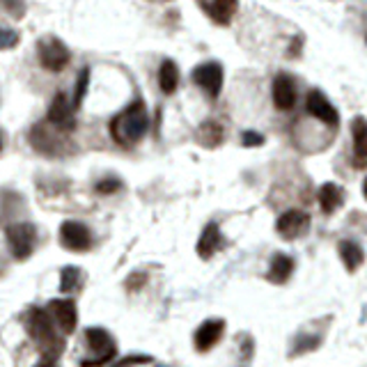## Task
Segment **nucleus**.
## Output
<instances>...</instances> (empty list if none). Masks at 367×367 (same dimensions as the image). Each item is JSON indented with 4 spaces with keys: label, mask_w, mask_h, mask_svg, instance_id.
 <instances>
[{
    "label": "nucleus",
    "mask_w": 367,
    "mask_h": 367,
    "mask_svg": "<svg viewBox=\"0 0 367 367\" xmlns=\"http://www.w3.org/2000/svg\"><path fill=\"white\" fill-rule=\"evenodd\" d=\"M225 331V322L223 320H209L202 324L198 331H196V349L198 351H209L214 346L220 335Z\"/></svg>",
    "instance_id": "4468645a"
},
{
    "label": "nucleus",
    "mask_w": 367,
    "mask_h": 367,
    "mask_svg": "<svg viewBox=\"0 0 367 367\" xmlns=\"http://www.w3.org/2000/svg\"><path fill=\"white\" fill-rule=\"evenodd\" d=\"M363 193H365V198H367V179H365V184H363Z\"/></svg>",
    "instance_id": "c756f323"
},
{
    "label": "nucleus",
    "mask_w": 367,
    "mask_h": 367,
    "mask_svg": "<svg viewBox=\"0 0 367 367\" xmlns=\"http://www.w3.org/2000/svg\"><path fill=\"white\" fill-rule=\"evenodd\" d=\"M7 244L16 259H28L37 244V227L33 223H12L7 230Z\"/></svg>",
    "instance_id": "7ed1b4c3"
},
{
    "label": "nucleus",
    "mask_w": 367,
    "mask_h": 367,
    "mask_svg": "<svg viewBox=\"0 0 367 367\" xmlns=\"http://www.w3.org/2000/svg\"><path fill=\"white\" fill-rule=\"evenodd\" d=\"M237 7H239V0H214L209 7V12L216 23L227 26L232 21V16L237 14Z\"/></svg>",
    "instance_id": "aec40b11"
},
{
    "label": "nucleus",
    "mask_w": 367,
    "mask_h": 367,
    "mask_svg": "<svg viewBox=\"0 0 367 367\" xmlns=\"http://www.w3.org/2000/svg\"><path fill=\"white\" fill-rule=\"evenodd\" d=\"M48 312L57 322V326L62 328L64 335L74 333L76 322H79V315H76V303L69 298H55V301L48 303Z\"/></svg>",
    "instance_id": "9d476101"
},
{
    "label": "nucleus",
    "mask_w": 367,
    "mask_h": 367,
    "mask_svg": "<svg viewBox=\"0 0 367 367\" xmlns=\"http://www.w3.org/2000/svg\"><path fill=\"white\" fill-rule=\"evenodd\" d=\"M26 326H28V333L33 335V340L37 344H42L44 356H53V358L60 356L64 344H62V340H57V337H55L53 324H51V315L40 310V307H33V310L28 312Z\"/></svg>",
    "instance_id": "f03ea898"
},
{
    "label": "nucleus",
    "mask_w": 367,
    "mask_h": 367,
    "mask_svg": "<svg viewBox=\"0 0 367 367\" xmlns=\"http://www.w3.org/2000/svg\"><path fill=\"white\" fill-rule=\"evenodd\" d=\"M0 152H3V136H0Z\"/></svg>",
    "instance_id": "7c9ffc66"
},
{
    "label": "nucleus",
    "mask_w": 367,
    "mask_h": 367,
    "mask_svg": "<svg viewBox=\"0 0 367 367\" xmlns=\"http://www.w3.org/2000/svg\"><path fill=\"white\" fill-rule=\"evenodd\" d=\"M351 136H354V152L358 159H367V120L356 118L351 124Z\"/></svg>",
    "instance_id": "4be33fe9"
},
{
    "label": "nucleus",
    "mask_w": 367,
    "mask_h": 367,
    "mask_svg": "<svg viewBox=\"0 0 367 367\" xmlns=\"http://www.w3.org/2000/svg\"><path fill=\"white\" fill-rule=\"evenodd\" d=\"M305 106H307V113H310L312 118L322 120L324 124H328V127H337V120H340V118H337L335 106H333L331 101H328L322 92L312 90L310 94H307Z\"/></svg>",
    "instance_id": "9b49d317"
},
{
    "label": "nucleus",
    "mask_w": 367,
    "mask_h": 367,
    "mask_svg": "<svg viewBox=\"0 0 367 367\" xmlns=\"http://www.w3.org/2000/svg\"><path fill=\"white\" fill-rule=\"evenodd\" d=\"M220 246H223V237H220V230H218L216 223H209L205 227V232H202L200 241H198V255L202 259H209Z\"/></svg>",
    "instance_id": "2eb2a0df"
},
{
    "label": "nucleus",
    "mask_w": 367,
    "mask_h": 367,
    "mask_svg": "<svg viewBox=\"0 0 367 367\" xmlns=\"http://www.w3.org/2000/svg\"><path fill=\"white\" fill-rule=\"evenodd\" d=\"M179 85V69L172 60H166L159 69V88L163 94H172Z\"/></svg>",
    "instance_id": "f3484780"
},
{
    "label": "nucleus",
    "mask_w": 367,
    "mask_h": 367,
    "mask_svg": "<svg viewBox=\"0 0 367 367\" xmlns=\"http://www.w3.org/2000/svg\"><path fill=\"white\" fill-rule=\"evenodd\" d=\"M76 106L69 101V96L64 92L55 94L51 106H48V113H46V120L48 124H53L57 131H74L76 129Z\"/></svg>",
    "instance_id": "20e7f679"
},
{
    "label": "nucleus",
    "mask_w": 367,
    "mask_h": 367,
    "mask_svg": "<svg viewBox=\"0 0 367 367\" xmlns=\"http://www.w3.org/2000/svg\"><path fill=\"white\" fill-rule=\"evenodd\" d=\"M3 3L7 5V9L14 16H23V3H21V0H3Z\"/></svg>",
    "instance_id": "cd10ccee"
},
{
    "label": "nucleus",
    "mask_w": 367,
    "mask_h": 367,
    "mask_svg": "<svg viewBox=\"0 0 367 367\" xmlns=\"http://www.w3.org/2000/svg\"><path fill=\"white\" fill-rule=\"evenodd\" d=\"M81 269L76 266H64L62 273H60V292L62 294H69L74 292V289L81 287Z\"/></svg>",
    "instance_id": "5701e85b"
},
{
    "label": "nucleus",
    "mask_w": 367,
    "mask_h": 367,
    "mask_svg": "<svg viewBox=\"0 0 367 367\" xmlns=\"http://www.w3.org/2000/svg\"><path fill=\"white\" fill-rule=\"evenodd\" d=\"M60 241L64 248L74 250V253H83L92 246V235L79 220H64L60 227Z\"/></svg>",
    "instance_id": "0eeeda50"
},
{
    "label": "nucleus",
    "mask_w": 367,
    "mask_h": 367,
    "mask_svg": "<svg viewBox=\"0 0 367 367\" xmlns=\"http://www.w3.org/2000/svg\"><path fill=\"white\" fill-rule=\"evenodd\" d=\"M198 140L202 147H216L223 142V127L218 122H202V127L198 129Z\"/></svg>",
    "instance_id": "412c9836"
},
{
    "label": "nucleus",
    "mask_w": 367,
    "mask_h": 367,
    "mask_svg": "<svg viewBox=\"0 0 367 367\" xmlns=\"http://www.w3.org/2000/svg\"><path fill=\"white\" fill-rule=\"evenodd\" d=\"M340 257H342V262L346 266V271H351V273L365 262L363 248L358 244H354V241H342L340 244Z\"/></svg>",
    "instance_id": "a211bd4d"
},
{
    "label": "nucleus",
    "mask_w": 367,
    "mask_h": 367,
    "mask_svg": "<svg viewBox=\"0 0 367 367\" xmlns=\"http://www.w3.org/2000/svg\"><path fill=\"white\" fill-rule=\"evenodd\" d=\"M292 271H294V259L287 255H276L271 269H269V280L271 283H287Z\"/></svg>",
    "instance_id": "6ab92c4d"
},
{
    "label": "nucleus",
    "mask_w": 367,
    "mask_h": 367,
    "mask_svg": "<svg viewBox=\"0 0 367 367\" xmlns=\"http://www.w3.org/2000/svg\"><path fill=\"white\" fill-rule=\"evenodd\" d=\"M118 188H120V181H115V179H106V181L96 184V191L99 193H115Z\"/></svg>",
    "instance_id": "a878e982"
},
{
    "label": "nucleus",
    "mask_w": 367,
    "mask_h": 367,
    "mask_svg": "<svg viewBox=\"0 0 367 367\" xmlns=\"http://www.w3.org/2000/svg\"><path fill=\"white\" fill-rule=\"evenodd\" d=\"M193 81H196L209 96H218L220 88H223V67L218 62L200 64V67H196V72H193Z\"/></svg>",
    "instance_id": "6e6552de"
},
{
    "label": "nucleus",
    "mask_w": 367,
    "mask_h": 367,
    "mask_svg": "<svg viewBox=\"0 0 367 367\" xmlns=\"http://www.w3.org/2000/svg\"><path fill=\"white\" fill-rule=\"evenodd\" d=\"M85 340H88L90 349L94 354H99V358L83 361L81 367H99V365H106L115 356V342L103 328H88V331H85Z\"/></svg>",
    "instance_id": "423d86ee"
},
{
    "label": "nucleus",
    "mask_w": 367,
    "mask_h": 367,
    "mask_svg": "<svg viewBox=\"0 0 367 367\" xmlns=\"http://www.w3.org/2000/svg\"><path fill=\"white\" fill-rule=\"evenodd\" d=\"M342 188L335 186V184H324L320 188V205L324 214H333L335 209L342 207Z\"/></svg>",
    "instance_id": "dca6fc26"
},
{
    "label": "nucleus",
    "mask_w": 367,
    "mask_h": 367,
    "mask_svg": "<svg viewBox=\"0 0 367 367\" xmlns=\"http://www.w3.org/2000/svg\"><path fill=\"white\" fill-rule=\"evenodd\" d=\"M111 136L115 142L120 145H133L138 142L145 133L149 129V118H147V111L140 101L131 103L129 108H124L120 115H115L111 120Z\"/></svg>",
    "instance_id": "f257e3e1"
},
{
    "label": "nucleus",
    "mask_w": 367,
    "mask_h": 367,
    "mask_svg": "<svg viewBox=\"0 0 367 367\" xmlns=\"http://www.w3.org/2000/svg\"><path fill=\"white\" fill-rule=\"evenodd\" d=\"M307 227H310V216L305 214V211H298V209H292V211H285L283 216L278 218L276 223V230L280 237L285 239H296V237H303Z\"/></svg>",
    "instance_id": "1a4fd4ad"
},
{
    "label": "nucleus",
    "mask_w": 367,
    "mask_h": 367,
    "mask_svg": "<svg viewBox=\"0 0 367 367\" xmlns=\"http://www.w3.org/2000/svg\"><path fill=\"white\" fill-rule=\"evenodd\" d=\"M21 42V35H18L14 28H5L0 26V51H7V48H14Z\"/></svg>",
    "instance_id": "b1692460"
},
{
    "label": "nucleus",
    "mask_w": 367,
    "mask_h": 367,
    "mask_svg": "<svg viewBox=\"0 0 367 367\" xmlns=\"http://www.w3.org/2000/svg\"><path fill=\"white\" fill-rule=\"evenodd\" d=\"M72 60V53L60 40L55 37H48L40 44V62L46 72H62Z\"/></svg>",
    "instance_id": "39448f33"
},
{
    "label": "nucleus",
    "mask_w": 367,
    "mask_h": 367,
    "mask_svg": "<svg viewBox=\"0 0 367 367\" xmlns=\"http://www.w3.org/2000/svg\"><path fill=\"white\" fill-rule=\"evenodd\" d=\"M35 367H57V358H53V356H44Z\"/></svg>",
    "instance_id": "c85d7f7f"
},
{
    "label": "nucleus",
    "mask_w": 367,
    "mask_h": 367,
    "mask_svg": "<svg viewBox=\"0 0 367 367\" xmlns=\"http://www.w3.org/2000/svg\"><path fill=\"white\" fill-rule=\"evenodd\" d=\"M30 142L37 152L48 154V157H55V154H62L60 149V140L55 138V133L46 127V124H37L30 131Z\"/></svg>",
    "instance_id": "ddd939ff"
},
{
    "label": "nucleus",
    "mask_w": 367,
    "mask_h": 367,
    "mask_svg": "<svg viewBox=\"0 0 367 367\" xmlns=\"http://www.w3.org/2000/svg\"><path fill=\"white\" fill-rule=\"evenodd\" d=\"M88 85H90V69L85 67V69L81 72L79 81H76V94H74V106L79 108L81 101L85 99V92H88Z\"/></svg>",
    "instance_id": "393cba45"
},
{
    "label": "nucleus",
    "mask_w": 367,
    "mask_h": 367,
    "mask_svg": "<svg viewBox=\"0 0 367 367\" xmlns=\"http://www.w3.org/2000/svg\"><path fill=\"white\" fill-rule=\"evenodd\" d=\"M273 103L280 111H292L296 103V83L292 76L280 74L273 81Z\"/></svg>",
    "instance_id": "f8f14e48"
},
{
    "label": "nucleus",
    "mask_w": 367,
    "mask_h": 367,
    "mask_svg": "<svg viewBox=\"0 0 367 367\" xmlns=\"http://www.w3.org/2000/svg\"><path fill=\"white\" fill-rule=\"evenodd\" d=\"M241 140H244V145H250V147H255V145L264 142V138L259 136V133H253V131H246L244 136H241Z\"/></svg>",
    "instance_id": "bb28decb"
}]
</instances>
